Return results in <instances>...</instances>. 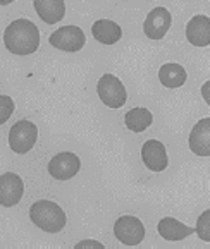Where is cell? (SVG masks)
Instances as JSON below:
<instances>
[{
	"instance_id": "obj_1",
	"label": "cell",
	"mask_w": 210,
	"mask_h": 249,
	"mask_svg": "<svg viewBox=\"0 0 210 249\" xmlns=\"http://www.w3.org/2000/svg\"><path fill=\"white\" fill-rule=\"evenodd\" d=\"M4 45L14 55H31L40 47V31L30 19H16L5 28Z\"/></svg>"
},
{
	"instance_id": "obj_2",
	"label": "cell",
	"mask_w": 210,
	"mask_h": 249,
	"mask_svg": "<svg viewBox=\"0 0 210 249\" xmlns=\"http://www.w3.org/2000/svg\"><path fill=\"white\" fill-rule=\"evenodd\" d=\"M30 218L38 229L48 232V234H57L67 224V216L64 210L57 203L48 201V199H40L31 205Z\"/></svg>"
},
{
	"instance_id": "obj_3",
	"label": "cell",
	"mask_w": 210,
	"mask_h": 249,
	"mask_svg": "<svg viewBox=\"0 0 210 249\" xmlns=\"http://www.w3.org/2000/svg\"><path fill=\"white\" fill-rule=\"evenodd\" d=\"M96 93H98L103 105L109 107V108H121L128 100L124 85L114 74H103L100 77L98 83H96Z\"/></svg>"
},
{
	"instance_id": "obj_4",
	"label": "cell",
	"mask_w": 210,
	"mask_h": 249,
	"mask_svg": "<svg viewBox=\"0 0 210 249\" xmlns=\"http://www.w3.org/2000/svg\"><path fill=\"white\" fill-rule=\"evenodd\" d=\"M38 140V127L31 121H19L9 131V144L12 151L18 155H24L33 150Z\"/></svg>"
},
{
	"instance_id": "obj_5",
	"label": "cell",
	"mask_w": 210,
	"mask_h": 249,
	"mask_svg": "<svg viewBox=\"0 0 210 249\" xmlns=\"http://www.w3.org/2000/svg\"><path fill=\"white\" fill-rule=\"evenodd\" d=\"M50 45L57 50L62 52H69V53H74V52H79L86 43V36L83 33L81 28L77 26H62L59 30H56L48 38Z\"/></svg>"
},
{
	"instance_id": "obj_6",
	"label": "cell",
	"mask_w": 210,
	"mask_h": 249,
	"mask_svg": "<svg viewBox=\"0 0 210 249\" xmlns=\"http://www.w3.org/2000/svg\"><path fill=\"white\" fill-rule=\"evenodd\" d=\"M114 234L115 239L124 246H138L145 239V225L136 216L124 215L115 220Z\"/></svg>"
},
{
	"instance_id": "obj_7",
	"label": "cell",
	"mask_w": 210,
	"mask_h": 249,
	"mask_svg": "<svg viewBox=\"0 0 210 249\" xmlns=\"http://www.w3.org/2000/svg\"><path fill=\"white\" fill-rule=\"evenodd\" d=\"M81 169V160L79 157L71 151H62L56 155L48 163V174L57 180H69L76 176Z\"/></svg>"
},
{
	"instance_id": "obj_8",
	"label": "cell",
	"mask_w": 210,
	"mask_h": 249,
	"mask_svg": "<svg viewBox=\"0 0 210 249\" xmlns=\"http://www.w3.org/2000/svg\"><path fill=\"white\" fill-rule=\"evenodd\" d=\"M171 24H172V16H171V12L166 7L152 9L143 22L145 36L153 41L162 40L167 35V31H169Z\"/></svg>"
},
{
	"instance_id": "obj_9",
	"label": "cell",
	"mask_w": 210,
	"mask_h": 249,
	"mask_svg": "<svg viewBox=\"0 0 210 249\" xmlns=\"http://www.w3.org/2000/svg\"><path fill=\"white\" fill-rule=\"evenodd\" d=\"M24 182L14 172H5L0 176V203L5 208L16 206L22 198Z\"/></svg>"
},
{
	"instance_id": "obj_10",
	"label": "cell",
	"mask_w": 210,
	"mask_h": 249,
	"mask_svg": "<svg viewBox=\"0 0 210 249\" xmlns=\"http://www.w3.org/2000/svg\"><path fill=\"white\" fill-rule=\"evenodd\" d=\"M141 160H143L145 167L150 169L152 172H164L169 165L166 146L157 140L145 141L141 146Z\"/></svg>"
},
{
	"instance_id": "obj_11",
	"label": "cell",
	"mask_w": 210,
	"mask_h": 249,
	"mask_svg": "<svg viewBox=\"0 0 210 249\" xmlns=\"http://www.w3.org/2000/svg\"><path fill=\"white\" fill-rule=\"evenodd\" d=\"M190 150L196 157H210V117H205L193 125L190 132Z\"/></svg>"
},
{
	"instance_id": "obj_12",
	"label": "cell",
	"mask_w": 210,
	"mask_h": 249,
	"mask_svg": "<svg viewBox=\"0 0 210 249\" xmlns=\"http://www.w3.org/2000/svg\"><path fill=\"white\" fill-rule=\"evenodd\" d=\"M186 40L193 47H209L210 45V18L209 16H193L186 24Z\"/></svg>"
},
{
	"instance_id": "obj_13",
	"label": "cell",
	"mask_w": 210,
	"mask_h": 249,
	"mask_svg": "<svg viewBox=\"0 0 210 249\" xmlns=\"http://www.w3.org/2000/svg\"><path fill=\"white\" fill-rule=\"evenodd\" d=\"M157 231H159L160 237H164L169 242L183 241V239H186L188 235L196 234V229L188 227V225H185L183 222H179V220L172 218V216H164L159 222V225H157Z\"/></svg>"
},
{
	"instance_id": "obj_14",
	"label": "cell",
	"mask_w": 210,
	"mask_h": 249,
	"mask_svg": "<svg viewBox=\"0 0 210 249\" xmlns=\"http://www.w3.org/2000/svg\"><path fill=\"white\" fill-rule=\"evenodd\" d=\"M33 5L38 18L47 24H56L66 16L64 0H33Z\"/></svg>"
},
{
	"instance_id": "obj_15",
	"label": "cell",
	"mask_w": 210,
	"mask_h": 249,
	"mask_svg": "<svg viewBox=\"0 0 210 249\" xmlns=\"http://www.w3.org/2000/svg\"><path fill=\"white\" fill-rule=\"evenodd\" d=\"M92 35L100 43L114 45L122 38V30L117 22L111 21V19H98V21L93 22Z\"/></svg>"
},
{
	"instance_id": "obj_16",
	"label": "cell",
	"mask_w": 210,
	"mask_h": 249,
	"mask_svg": "<svg viewBox=\"0 0 210 249\" xmlns=\"http://www.w3.org/2000/svg\"><path fill=\"white\" fill-rule=\"evenodd\" d=\"M186 79H188L186 69L183 66H179V64H174V62L164 64L159 71V81L166 88L171 89L181 88L186 83Z\"/></svg>"
},
{
	"instance_id": "obj_17",
	"label": "cell",
	"mask_w": 210,
	"mask_h": 249,
	"mask_svg": "<svg viewBox=\"0 0 210 249\" xmlns=\"http://www.w3.org/2000/svg\"><path fill=\"white\" fill-rule=\"evenodd\" d=\"M152 122H153V115H152L150 110L143 108V107H136V108L128 110L124 115V124L131 132L147 131L152 125Z\"/></svg>"
},
{
	"instance_id": "obj_18",
	"label": "cell",
	"mask_w": 210,
	"mask_h": 249,
	"mask_svg": "<svg viewBox=\"0 0 210 249\" xmlns=\"http://www.w3.org/2000/svg\"><path fill=\"white\" fill-rule=\"evenodd\" d=\"M196 235L202 241L210 242V210H205L196 220Z\"/></svg>"
},
{
	"instance_id": "obj_19",
	"label": "cell",
	"mask_w": 210,
	"mask_h": 249,
	"mask_svg": "<svg viewBox=\"0 0 210 249\" xmlns=\"http://www.w3.org/2000/svg\"><path fill=\"white\" fill-rule=\"evenodd\" d=\"M0 110H2L0 122H2V124H5V122L9 121V117L12 115V112H14V102L11 100V96H7V95L0 96Z\"/></svg>"
},
{
	"instance_id": "obj_20",
	"label": "cell",
	"mask_w": 210,
	"mask_h": 249,
	"mask_svg": "<svg viewBox=\"0 0 210 249\" xmlns=\"http://www.w3.org/2000/svg\"><path fill=\"white\" fill-rule=\"evenodd\" d=\"M76 248L77 249H81V248H100V249H103V244L98 241H93V239H86V241L77 242Z\"/></svg>"
},
{
	"instance_id": "obj_21",
	"label": "cell",
	"mask_w": 210,
	"mask_h": 249,
	"mask_svg": "<svg viewBox=\"0 0 210 249\" xmlns=\"http://www.w3.org/2000/svg\"><path fill=\"white\" fill-rule=\"evenodd\" d=\"M200 91H202V98L205 100V103L210 107V81L203 83V85H202V89H200Z\"/></svg>"
},
{
	"instance_id": "obj_22",
	"label": "cell",
	"mask_w": 210,
	"mask_h": 249,
	"mask_svg": "<svg viewBox=\"0 0 210 249\" xmlns=\"http://www.w3.org/2000/svg\"><path fill=\"white\" fill-rule=\"evenodd\" d=\"M11 2H14V0H0V4L2 5H7V4H11Z\"/></svg>"
}]
</instances>
